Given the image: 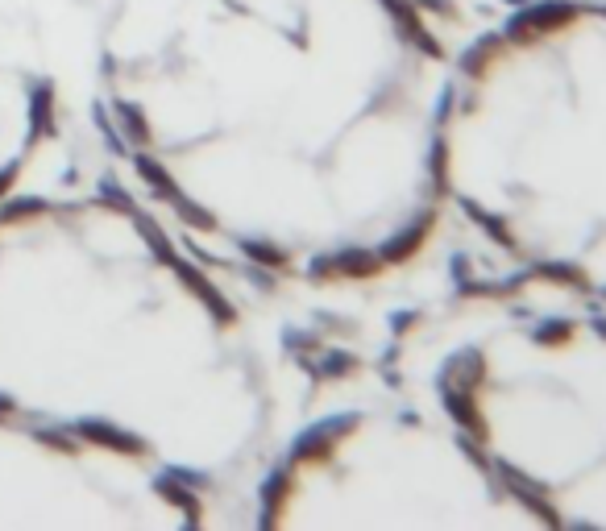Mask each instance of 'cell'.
<instances>
[{"label": "cell", "instance_id": "6da1fadb", "mask_svg": "<svg viewBox=\"0 0 606 531\" xmlns=\"http://www.w3.org/2000/svg\"><path fill=\"white\" fill-rule=\"evenodd\" d=\"M440 195L507 270L606 299V0H523L453 46Z\"/></svg>", "mask_w": 606, "mask_h": 531}, {"label": "cell", "instance_id": "7a4b0ae2", "mask_svg": "<svg viewBox=\"0 0 606 531\" xmlns=\"http://www.w3.org/2000/svg\"><path fill=\"white\" fill-rule=\"evenodd\" d=\"M382 382L440 415L540 527H606V299L494 274L391 316Z\"/></svg>", "mask_w": 606, "mask_h": 531}, {"label": "cell", "instance_id": "3957f363", "mask_svg": "<svg viewBox=\"0 0 606 531\" xmlns=\"http://www.w3.org/2000/svg\"><path fill=\"white\" fill-rule=\"evenodd\" d=\"M171 270H175L179 283L208 307V316H212L220 328H233V324H237V303L200 270V262H191V258H179V254H175V258H171Z\"/></svg>", "mask_w": 606, "mask_h": 531}, {"label": "cell", "instance_id": "277c9868", "mask_svg": "<svg viewBox=\"0 0 606 531\" xmlns=\"http://www.w3.org/2000/svg\"><path fill=\"white\" fill-rule=\"evenodd\" d=\"M71 432L84 440V444H96V449H108V453H121V457H150V444L137 436V432L113 424V419H75Z\"/></svg>", "mask_w": 606, "mask_h": 531}, {"label": "cell", "instance_id": "5b68a950", "mask_svg": "<svg viewBox=\"0 0 606 531\" xmlns=\"http://www.w3.org/2000/svg\"><path fill=\"white\" fill-rule=\"evenodd\" d=\"M54 113H59V92H54L50 79H38L30 88V146L54 137V129H59Z\"/></svg>", "mask_w": 606, "mask_h": 531}, {"label": "cell", "instance_id": "8992f818", "mask_svg": "<svg viewBox=\"0 0 606 531\" xmlns=\"http://www.w3.org/2000/svg\"><path fill=\"white\" fill-rule=\"evenodd\" d=\"M154 494H158V498H167L171 507L183 515V523H187V527H200V523H204V502H200V490L183 486L179 478H171V473H158V478H154Z\"/></svg>", "mask_w": 606, "mask_h": 531}, {"label": "cell", "instance_id": "52a82bcc", "mask_svg": "<svg viewBox=\"0 0 606 531\" xmlns=\"http://www.w3.org/2000/svg\"><path fill=\"white\" fill-rule=\"evenodd\" d=\"M113 113H117V129H121V137L133 146V150H142V146H150L154 142V125H150V117H146V108L142 104H133V100H117L113 104Z\"/></svg>", "mask_w": 606, "mask_h": 531}, {"label": "cell", "instance_id": "ba28073f", "mask_svg": "<svg viewBox=\"0 0 606 531\" xmlns=\"http://www.w3.org/2000/svg\"><path fill=\"white\" fill-rule=\"evenodd\" d=\"M133 171H137V179H142L158 200H171V195L179 191V183H175V175H171V166H162L154 154H146V146L142 150H133Z\"/></svg>", "mask_w": 606, "mask_h": 531}, {"label": "cell", "instance_id": "9c48e42d", "mask_svg": "<svg viewBox=\"0 0 606 531\" xmlns=\"http://www.w3.org/2000/svg\"><path fill=\"white\" fill-rule=\"evenodd\" d=\"M133 225H137V237L146 241V249H150V254H154L162 266H171V258L179 254V249L171 245V233L162 229V225H158V220H154L150 212H133Z\"/></svg>", "mask_w": 606, "mask_h": 531}, {"label": "cell", "instance_id": "30bf717a", "mask_svg": "<svg viewBox=\"0 0 606 531\" xmlns=\"http://www.w3.org/2000/svg\"><path fill=\"white\" fill-rule=\"evenodd\" d=\"M175 212H179V220H183V225L187 229H196V233H216L220 229V220H216V212H208L204 204H196V200H191V195L179 187L175 195H171V200H167Z\"/></svg>", "mask_w": 606, "mask_h": 531}, {"label": "cell", "instance_id": "8fae6325", "mask_svg": "<svg viewBox=\"0 0 606 531\" xmlns=\"http://www.w3.org/2000/svg\"><path fill=\"white\" fill-rule=\"evenodd\" d=\"M30 436L42 444V449L59 453V457H75V453H79V436H75L71 428H34Z\"/></svg>", "mask_w": 606, "mask_h": 531}, {"label": "cell", "instance_id": "7c38bea8", "mask_svg": "<svg viewBox=\"0 0 606 531\" xmlns=\"http://www.w3.org/2000/svg\"><path fill=\"white\" fill-rule=\"evenodd\" d=\"M42 212H50V204L46 200H0V225H21V220H34V216H42Z\"/></svg>", "mask_w": 606, "mask_h": 531}, {"label": "cell", "instance_id": "4fadbf2b", "mask_svg": "<svg viewBox=\"0 0 606 531\" xmlns=\"http://www.w3.org/2000/svg\"><path fill=\"white\" fill-rule=\"evenodd\" d=\"M96 204H100V208H113V212H125V216L137 212L133 195H129L117 179H100V183H96Z\"/></svg>", "mask_w": 606, "mask_h": 531}, {"label": "cell", "instance_id": "5bb4252c", "mask_svg": "<svg viewBox=\"0 0 606 531\" xmlns=\"http://www.w3.org/2000/svg\"><path fill=\"white\" fill-rule=\"evenodd\" d=\"M92 117H96V129H100V137H104V142H108V150H113V154H125V150H129V142H125V137H121L117 121L108 117V113H104L100 104L92 108Z\"/></svg>", "mask_w": 606, "mask_h": 531}, {"label": "cell", "instance_id": "9a60e30c", "mask_svg": "<svg viewBox=\"0 0 606 531\" xmlns=\"http://www.w3.org/2000/svg\"><path fill=\"white\" fill-rule=\"evenodd\" d=\"M171 478H179L183 486H191V490H212V478L208 473H196V469H167Z\"/></svg>", "mask_w": 606, "mask_h": 531}, {"label": "cell", "instance_id": "2e32d148", "mask_svg": "<svg viewBox=\"0 0 606 531\" xmlns=\"http://www.w3.org/2000/svg\"><path fill=\"white\" fill-rule=\"evenodd\" d=\"M21 179V162H9V166H0V200H9L13 187Z\"/></svg>", "mask_w": 606, "mask_h": 531}, {"label": "cell", "instance_id": "e0dca14e", "mask_svg": "<svg viewBox=\"0 0 606 531\" xmlns=\"http://www.w3.org/2000/svg\"><path fill=\"white\" fill-rule=\"evenodd\" d=\"M21 411V403L13 399V395H0V424H5V419H13Z\"/></svg>", "mask_w": 606, "mask_h": 531}]
</instances>
